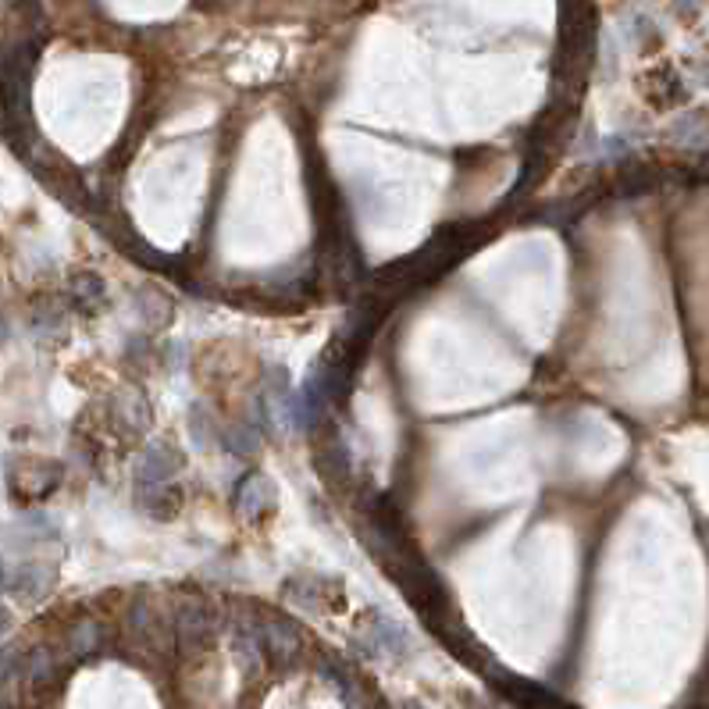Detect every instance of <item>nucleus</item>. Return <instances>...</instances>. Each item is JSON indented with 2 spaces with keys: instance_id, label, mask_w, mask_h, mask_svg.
<instances>
[{
  "instance_id": "nucleus-14",
  "label": "nucleus",
  "mask_w": 709,
  "mask_h": 709,
  "mask_svg": "<svg viewBox=\"0 0 709 709\" xmlns=\"http://www.w3.org/2000/svg\"><path fill=\"white\" fill-rule=\"evenodd\" d=\"M68 289H72V300L79 303L86 314L100 310V307H104V300H107V286L100 282L97 275H93V271H79V275H72Z\"/></svg>"
},
{
  "instance_id": "nucleus-11",
  "label": "nucleus",
  "mask_w": 709,
  "mask_h": 709,
  "mask_svg": "<svg viewBox=\"0 0 709 709\" xmlns=\"http://www.w3.org/2000/svg\"><path fill=\"white\" fill-rule=\"evenodd\" d=\"M115 417H122V428L132 435L147 432L150 428V403L139 389H125L115 403Z\"/></svg>"
},
{
  "instance_id": "nucleus-5",
  "label": "nucleus",
  "mask_w": 709,
  "mask_h": 709,
  "mask_svg": "<svg viewBox=\"0 0 709 709\" xmlns=\"http://www.w3.org/2000/svg\"><path fill=\"white\" fill-rule=\"evenodd\" d=\"M257 635H261V649L275 667H289V663L300 656L303 649V638L296 631V624L282 617H264L257 620Z\"/></svg>"
},
{
  "instance_id": "nucleus-17",
  "label": "nucleus",
  "mask_w": 709,
  "mask_h": 709,
  "mask_svg": "<svg viewBox=\"0 0 709 709\" xmlns=\"http://www.w3.org/2000/svg\"><path fill=\"white\" fill-rule=\"evenodd\" d=\"M58 531H54V521L50 517H43V514H33V517H25V521H18L15 524V542H47V538H54Z\"/></svg>"
},
{
  "instance_id": "nucleus-3",
  "label": "nucleus",
  "mask_w": 709,
  "mask_h": 709,
  "mask_svg": "<svg viewBox=\"0 0 709 709\" xmlns=\"http://www.w3.org/2000/svg\"><path fill=\"white\" fill-rule=\"evenodd\" d=\"M182 453L172 442H150L136 460V474H132V489H150V485H172L182 471Z\"/></svg>"
},
{
  "instance_id": "nucleus-12",
  "label": "nucleus",
  "mask_w": 709,
  "mask_h": 709,
  "mask_svg": "<svg viewBox=\"0 0 709 709\" xmlns=\"http://www.w3.org/2000/svg\"><path fill=\"white\" fill-rule=\"evenodd\" d=\"M232 649H236V660L243 663V670H250V674L261 670L264 649H261V635H257V624L239 620L236 631H232Z\"/></svg>"
},
{
  "instance_id": "nucleus-23",
  "label": "nucleus",
  "mask_w": 709,
  "mask_h": 709,
  "mask_svg": "<svg viewBox=\"0 0 709 709\" xmlns=\"http://www.w3.org/2000/svg\"><path fill=\"white\" fill-rule=\"evenodd\" d=\"M4 628H8V610H0V635H4Z\"/></svg>"
},
{
  "instance_id": "nucleus-10",
  "label": "nucleus",
  "mask_w": 709,
  "mask_h": 709,
  "mask_svg": "<svg viewBox=\"0 0 709 709\" xmlns=\"http://www.w3.org/2000/svg\"><path fill=\"white\" fill-rule=\"evenodd\" d=\"M8 585L22 603H36V599H43V595L50 592V585H54V571H50L47 563H22L8 578Z\"/></svg>"
},
{
  "instance_id": "nucleus-21",
  "label": "nucleus",
  "mask_w": 709,
  "mask_h": 709,
  "mask_svg": "<svg viewBox=\"0 0 709 709\" xmlns=\"http://www.w3.org/2000/svg\"><path fill=\"white\" fill-rule=\"evenodd\" d=\"M8 332H11V328H8V318H4V314H0V346L8 343Z\"/></svg>"
},
{
  "instance_id": "nucleus-1",
  "label": "nucleus",
  "mask_w": 709,
  "mask_h": 709,
  "mask_svg": "<svg viewBox=\"0 0 709 709\" xmlns=\"http://www.w3.org/2000/svg\"><path fill=\"white\" fill-rule=\"evenodd\" d=\"M36 43H15L0 68V111H4V136L25 154V143L33 139V118H29V86H33Z\"/></svg>"
},
{
  "instance_id": "nucleus-19",
  "label": "nucleus",
  "mask_w": 709,
  "mask_h": 709,
  "mask_svg": "<svg viewBox=\"0 0 709 709\" xmlns=\"http://www.w3.org/2000/svg\"><path fill=\"white\" fill-rule=\"evenodd\" d=\"M189 435H193L196 449L218 446V428L211 432V417H207L204 407H193V417H189Z\"/></svg>"
},
{
  "instance_id": "nucleus-8",
  "label": "nucleus",
  "mask_w": 709,
  "mask_h": 709,
  "mask_svg": "<svg viewBox=\"0 0 709 709\" xmlns=\"http://www.w3.org/2000/svg\"><path fill=\"white\" fill-rule=\"evenodd\" d=\"M29 471H15L11 474V492L18 499H43L47 492L58 489V464H47V460H29Z\"/></svg>"
},
{
  "instance_id": "nucleus-20",
  "label": "nucleus",
  "mask_w": 709,
  "mask_h": 709,
  "mask_svg": "<svg viewBox=\"0 0 709 709\" xmlns=\"http://www.w3.org/2000/svg\"><path fill=\"white\" fill-rule=\"evenodd\" d=\"M11 674H18V652L15 649L0 652V681H8Z\"/></svg>"
},
{
  "instance_id": "nucleus-13",
  "label": "nucleus",
  "mask_w": 709,
  "mask_h": 709,
  "mask_svg": "<svg viewBox=\"0 0 709 709\" xmlns=\"http://www.w3.org/2000/svg\"><path fill=\"white\" fill-rule=\"evenodd\" d=\"M125 624H129V638L139 645H157V624H161V617H157V610L147 603V599H136V603L129 606V617H125Z\"/></svg>"
},
{
  "instance_id": "nucleus-16",
  "label": "nucleus",
  "mask_w": 709,
  "mask_h": 709,
  "mask_svg": "<svg viewBox=\"0 0 709 709\" xmlns=\"http://www.w3.org/2000/svg\"><path fill=\"white\" fill-rule=\"evenodd\" d=\"M225 446H229V453H236V457H253L257 449H261V435H257V428L253 424H236V428H229L225 432Z\"/></svg>"
},
{
  "instance_id": "nucleus-22",
  "label": "nucleus",
  "mask_w": 709,
  "mask_h": 709,
  "mask_svg": "<svg viewBox=\"0 0 709 709\" xmlns=\"http://www.w3.org/2000/svg\"><path fill=\"white\" fill-rule=\"evenodd\" d=\"M8 585V563H4V556H0V588Z\"/></svg>"
},
{
  "instance_id": "nucleus-7",
  "label": "nucleus",
  "mask_w": 709,
  "mask_h": 709,
  "mask_svg": "<svg viewBox=\"0 0 709 709\" xmlns=\"http://www.w3.org/2000/svg\"><path fill=\"white\" fill-rule=\"evenodd\" d=\"M367 652H375V656H385V660H403L410 656V635L403 624L396 620L382 617V613H371L367 617Z\"/></svg>"
},
{
  "instance_id": "nucleus-4",
  "label": "nucleus",
  "mask_w": 709,
  "mask_h": 709,
  "mask_svg": "<svg viewBox=\"0 0 709 709\" xmlns=\"http://www.w3.org/2000/svg\"><path fill=\"white\" fill-rule=\"evenodd\" d=\"M489 677L496 681V688L506 695V699L514 702L517 709H574L571 702H563L556 692H549L546 685H535V681H524V677L510 674V670H499V667H485Z\"/></svg>"
},
{
  "instance_id": "nucleus-9",
  "label": "nucleus",
  "mask_w": 709,
  "mask_h": 709,
  "mask_svg": "<svg viewBox=\"0 0 709 709\" xmlns=\"http://www.w3.org/2000/svg\"><path fill=\"white\" fill-rule=\"evenodd\" d=\"M136 492V506L154 521H172L182 510V489L179 485H150V489H132Z\"/></svg>"
},
{
  "instance_id": "nucleus-18",
  "label": "nucleus",
  "mask_w": 709,
  "mask_h": 709,
  "mask_svg": "<svg viewBox=\"0 0 709 709\" xmlns=\"http://www.w3.org/2000/svg\"><path fill=\"white\" fill-rule=\"evenodd\" d=\"M100 642H104V631H100V624H93V620H82V624H75V631H72V652H75V656H90V652H97Z\"/></svg>"
},
{
  "instance_id": "nucleus-2",
  "label": "nucleus",
  "mask_w": 709,
  "mask_h": 709,
  "mask_svg": "<svg viewBox=\"0 0 709 709\" xmlns=\"http://www.w3.org/2000/svg\"><path fill=\"white\" fill-rule=\"evenodd\" d=\"M218 628H221L218 610H214L211 603H204V599H182L172 617L175 642H179V649L189 652V656L204 652L207 645L218 638Z\"/></svg>"
},
{
  "instance_id": "nucleus-24",
  "label": "nucleus",
  "mask_w": 709,
  "mask_h": 709,
  "mask_svg": "<svg viewBox=\"0 0 709 709\" xmlns=\"http://www.w3.org/2000/svg\"><path fill=\"white\" fill-rule=\"evenodd\" d=\"M403 709H424V706H417V702H407V706H403Z\"/></svg>"
},
{
  "instance_id": "nucleus-15",
  "label": "nucleus",
  "mask_w": 709,
  "mask_h": 709,
  "mask_svg": "<svg viewBox=\"0 0 709 709\" xmlns=\"http://www.w3.org/2000/svg\"><path fill=\"white\" fill-rule=\"evenodd\" d=\"M25 681H29L33 692H43L54 681V656H50V649H43V645L33 649V656L25 663Z\"/></svg>"
},
{
  "instance_id": "nucleus-6",
  "label": "nucleus",
  "mask_w": 709,
  "mask_h": 709,
  "mask_svg": "<svg viewBox=\"0 0 709 709\" xmlns=\"http://www.w3.org/2000/svg\"><path fill=\"white\" fill-rule=\"evenodd\" d=\"M232 503H236V514L243 517V521L250 524L264 521L278 503L275 481H271L268 474H246L236 485V499H232Z\"/></svg>"
}]
</instances>
